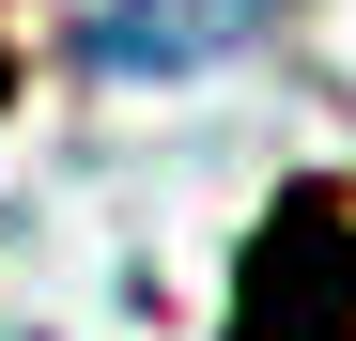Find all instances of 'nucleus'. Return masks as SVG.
I'll use <instances>...</instances> for the list:
<instances>
[{
	"label": "nucleus",
	"mask_w": 356,
	"mask_h": 341,
	"mask_svg": "<svg viewBox=\"0 0 356 341\" xmlns=\"http://www.w3.org/2000/svg\"><path fill=\"white\" fill-rule=\"evenodd\" d=\"M232 341H356V217L325 187H294L248 248V295H232Z\"/></svg>",
	"instance_id": "1"
},
{
	"label": "nucleus",
	"mask_w": 356,
	"mask_h": 341,
	"mask_svg": "<svg viewBox=\"0 0 356 341\" xmlns=\"http://www.w3.org/2000/svg\"><path fill=\"white\" fill-rule=\"evenodd\" d=\"M0 109H16V47H0Z\"/></svg>",
	"instance_id": "3"
},
{
	"label": "nucleus",
	"mask_w": 356,
	"mask_h": 341,
	"mask_svg": "<svg viewBox=\"0 0 356 341\" xmlns=\"http://www.w3.org/2000/svg\"><path fill=\"white\" fill-rule=\"evenodd\" d=\"M294 0H93L78 16V63L93 78H202L232 47H264Z\"/></svg>",
	"instance_id": "2"
}]
</instances>
